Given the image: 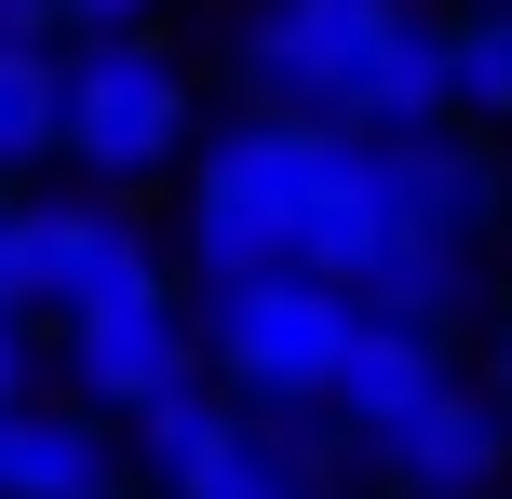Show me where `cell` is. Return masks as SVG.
Returning <instances> with one entry per match:
<instances>
[{
	"label": "cell",
	"mask_w": 512,
	"mask_h": 499,
	"mask_svg": "<svg viewBox=\"0 0 512 499\" xmlns=\"http://www.w3.org/2000/svg\"><path fill=\"white\" fill-rule=\"evenodd\" d=\"M243 432H256V405L216 392V378H189L176 405H149V419L122 432V459H135V486H149V499H203V486L243 459Z\"/></svg>",
	"instance_id": "9c48e42d"
},
{
	"label": "cell",
	"mask_w": 512,
	"mask_h": 499,
	"mask_svg": "<svg viewBox=\"0 0 512 499\" xmlns=\"http://www.w3.org/2000/svg\"><path fill=\"white\" fill-rule=\"evenodd\" d=\"M499 162H512V135H499Z\"/></svg>",
	"instance_id": "44dd1931"
},
{
	"label": "cell",
	"mask_w": 512,
	"mask_h": 499,
	"mask_svg": "<svg viewBox=\"0 0 512 499\" xmlns=\"http://www.w3.org/2000/svg\"><path fill=\"white\" fill-rule=\"evenodd\" d=\"M27 203L41 189H0V311H27Z\"/></svg>",
	"instance_id": "2e32d148"
},
{
	"label": "cell",
	"mask_w": 512,
	"mask_h": 499,
	"mask_svg": "<svg viewBox=\"0 0 512 499\" xmlns=\"http://www.w3.org/2000/svg\"><path fill=\"white\" fill-rule=\"evenodd\" d=\"M351 351H364V297L324 284V270H270V284H216L203 297V365L256 419H324L337 378H351Z\"/></svg>",
	"instance_id": "277c9868"
},
{
	"label": "cell",
	"mask_w": 512,
	"mask_h": 499,
	"mask_svg": "<svg viewBox=\"0 0 512 499\" xmlns=\"http://www.w3.org/2000/svg\"><path fill=\"white\" fill-rule=\"evenodd\" d=\"M216 135L203 68L176 54V27H135V41H68V176L135 203V189L189 176Z\"/></svg>",
	"instance_id": "3957f363"
},
{
	"label": "cell",
	"mask_w": 512,
	"mask_h": 499,
	"mask_svg": "<svg viewBox=\"0 0 512 499\" xmlns=\"http://www.w3.org/2000/svg\"><path fill=\"white\" fill-rule=\"evenodd\" d=\"M68 14V41H135V27H162V0H54Z\"/></svg>",
	"instance_id": "9a60e30c"
},
{
	"label": "cell",
	"mask_w": 512,
	"mask_h": 499,
	"mask_svg": "<svg viewBox=\"0 0 512 499\" xmlns=\"http://www.w3.org/2000/svg\"><path fill=\"white\" fill-rule=\"evenodd\" d=\"M68 162V41H0V189Z\"/></svg>",
	"instance_id": "8fae6325"
},
{
	"label": "cell",
	"mask_w": 512,
	"mask_h": 499,
	"mask_svg": "<svg viewBox=\"0 0 512 499\" xmlns=\"http://www.w3.org/2000/svg\"><path fill=\"white\" fill-rule=\"evenodd\" d=\"M216 68H230V108H283L324 135L459 122V14L445 0H230Z\"/></svg>",
	"instance_id": "6da1fadb"
},
{
	"label": "cell",
	"mask_w": 512,
	"mask_h": 499,
	"mask_svg": "<svg viewBox=\"0 0 512 499\" xmlns=\"http://www.w3.org/2000/svg\"><path fill=\"white\" fill-rule=\"evenodd\" d=\"M108 486H135L122 419H95V405H68V392H41V405L0 419V499H108Z\"/></svg>",
	"instance_id": "ba28073f"
},
{
	"label": "cell",
	"mask_w": 512,
	"mask_h": 499,
	"mask_svg": "<svg viewBox=\"0 0 512 499\" xmlns=\"http://www.w3.org/2000/svg\"><path fill=\"white\" fill-rule=\"evenodd\" d=\"M189 257L149 243V216L108 203V189H41L27 203V311L41 324H95V311H135V297H176Z\"/></svg>",
	"instance_id": "5b68a950"
},
{
	"label": "cell",
	"mask_w": 512,
	"mask_h": 499,
	"mask_svg": "<svg viewBox=\"0 0 512 499\" xmlns=\"http://www.w3.org/2000/svg\"><path fill=\"white\" fill-rule=\"evenodd\" d=\"M189 378H216L203 365V297H135V311H95V324H54V392L68 405H95V419H149V405H176Z\"/></svg>",
	"instance_id": "8992f818"
},
{
	"label": "cell",
	"mask_w": 512,
	"mask_h": 499,
	"mask_svg": "<svg viewBox=\"0 0 512 499\" xmlns=\"http://www.w3.org/2000/svg\"><path fill=\"white\" fill-rule=\"evenodd\" d=\"M337 459H351V419H256L243 432V459L216 473L203 499H337Z\"/></svg>",
	"instance_id": "7c38bea8"
},
{
	"label": "cell",
	"mask_w": 512,
	"mask_h": 499,
	"mask_svg": "<svg viewBox=\"0 0 512 499\" xmlns=\"http://www.w3.org/2000/svg\"><path fill=\"white\" fill-rule=\"evenodd\" d=\"M378 499H499L512 486V419L486 405V378H445L418 419H391L378 446Z\"/></svg>",
	"instance_id": "52a82bcc"
},
{
	"label": "cell",
	"mask_w": 512,
	"mask_h": 499,
	"mask_svg": "<svg viewBox=\"0 0 512 499\" xmlns=\"http://www.w3.org/2000/svg\"><path fill=\"white\" fill-rule=\"evenodd\" d=\"M41 311H0V419H14V405H41Z\"/></svg>",
	"instance_id": "5bb4252c"
},
{
	"label": "cell",
	"mask_w": 512,
	"mask_h": 499,
	"mask_svg": "<svg viewBox=\"0 0 512 499\" xmlns=\"http://www.w3.org/2000/svg\"><path fill=\"white\" fill-rule=\"evenodd\" d=\"M486 14H512V0H486Z\"/></svg>",
	"instance_id": "ffe728a7"
},
{
	"label": "cell",
	"mask_w": 512,
	"mask_h": 499,
	"mask_svg": "<svg viewBox=\"0 0 512 499\" xmlns=\"http://www.w3.org/2000/svg\"><path fill=\"white\" fill-rule=\"evenodd\" d=\"M0 41H68V14L54 0H0Z\"/></svg>",
	"instance_id": "ac0fdd59"
},
{
	"label": "cell",
	"mask_w": 512,
	"mask_h": 499,
	"mask_svg": "<svg viewBox=\"0 0 512 499\" xmlns=\"http://www.w3.org/2000/svg\"><path fill=\"white\" fill-rule=\"evenodd\" d=\"M459 122L512 135V14H459Z\"/></svg>",
	"instance_id": "4fadbf2b"
},
{
	"label": "cell",
	"mask_w": 512,
	"mask_h": 499,
	"mask_svg": "<svg viewBox=\"0 0 512 499\" xmlns=\"http://www.w3.org/2000/svg\"><path fill=\"white\" fill-rule=\"evenodd\" d=\"M108 499H149V486H108Z\"/></svg>",
	"instance_id": "d6986e66"
},
{
	"label": "cell",
	"mask_w": 512,
	"mask_h": 499,
	"mask_svg": "<svg viewBox=\"0 0 512 499\" xmlns=\"http://www.w3.org/2000/svg\"><path fill=\"white\" fill-rule=\"evenodd\" d=\"M324 122H283V108H216L203 162L176 176V257L189 284H270V270H310V230H324Z\"/></svg>",
	"instance_id": "7a4b0ae2"
},
{
	"label": "cell",
	"mask_w": 512,
	"mask_h": 499,
	"mask_svg": "<svg viewBox=\"0 0 512 499\" xmlns=\"http://www.w3.org/2000/svg\"><path fill=\"white\" fill-rule=\"evenodd\" d=\"M445 378H472V365H459V338L364 311V351H351V378H337V419H351V446H378L391 419H418V405H432Z\"/></svg>",
	"instance_id": "30bf717a"
},
{
	"label": "cell",
	"mask_w": 512,
	"mask_h": 499,
	"mask_svg": "<svg viewBox=\"0 0 512 499\" xmlns=\"http://www.w3.org/2000/svg\"><path fill=\"white\" fill-rule=\"evenodd\" d=\"M472 378H486V405H499V419H512V311L486 324V338H472Z\"/></svg>",
	"instance_id": "e0dca14e"
}]
</instances>
